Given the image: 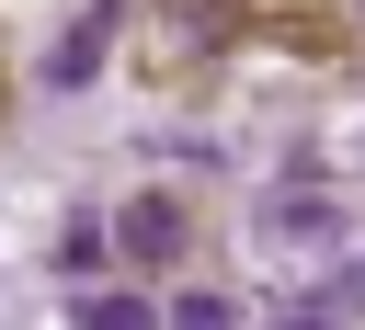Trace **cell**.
<instances>
[{"instance_id": "obj_2", "label": "cell", "mask_w": 365, "mask_h": 330, "mask_svg": "<svg viewBox=\"0 0 365 330\" xmlns=\"http://www.w3.org/2000/svg\"><path fill=\"white\" fill-rule=\"evenodd\" d=\"M331 228H342V216H331L319 193H274V205H262V250H319Z\"/></svg>"}, {"instance_id": "obj_6", "label": "cell", "mask_w": 365, "mask_h": 330, "mask_svg": "<svg viewBox=\"0 0 365 330\" xmlns=\"http://www.w3.org/2000/svg\"><path fill=\"white\" fill-rule=\"evenodd\" d=\"M160 330H228V296H171Z\"/></svg>"}, {"instance_id": "obj_1", "label": "cell", "mask_w": 365, "mask_h": 330, "mask_svg": "<svg viewBox=\"0 0 365 330\" xmlns=\"http://www.w3.org/2000/svg\"><path fill=\"white\" fill-rule=\"evenodd\" d=\"M354 307H365V262H354V273H319V284H297V296L274 307V330H342Z\"/></svg>"}, {"instance_id": "obj_5", "label": "cell", "mask_w": 365, "mask_h": 330, "mask_svg": "<svg viewBox=\"0 0 365 330\" xmlns=\"http://www.w3.org/2000/svg\"><path fill=\"white\" fill-rule=\"evenodd\" d=\"M68 330H160V307L125 284H91V296H68Z\"/></svg>"}, {"instance_id": "obj_3", "label": "cell", "mask_w": 365, "mask_h": 330, "mask_svg": "<svg viewBox=\"0 0 365 330\" xmlns=\"http://www.w3.org/2000/svg\"><path fill=\"white\" fill-rule=\"evenodd\" d=\"M103 46H114V0H103V11H80V23H68V46H57V57H46V80H57V91H80V80H91V68H103Z\"/></svg>"}, {"instance_id": "obj_4", "label": "cell", "mask_w": 365, "mask_h": 330, "mask_svg": "<svg viewBox=\"0 0 365 330\" xmlns=\"http://www.w3.org/2000/svg\"><path fill=\"white\" fill-rule=\"evenodd\" d=\"M114 239H125V250H137V262H171V250H182V216H171V205H160V193H137V205H125V216H114Z\"/></svg>"}]
</instances>
